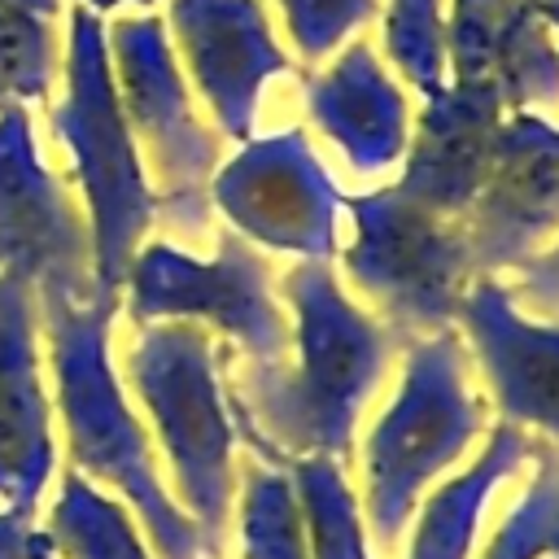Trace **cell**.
<instances>
[{
    "instance_id": "obj_1",
    "label": "cell",
    "mask_w": 559,
    "mask_h": 559,
    "mask_svg": "<svg viewBox=\"0 0 559 559\" xmlns=\"http://www.w3.org/2000/svg\"><path fill=\"white\" fill-rule=\"evenodd\" d=\"M280 301L288 310L284 362H227L236 432L280 467L297 454L349 463L358 419L402 341L341 284L332 262H293L280 275Z\"/></svg>"
},
{
    "instance_id": "obj_2",
    "label": "cell",
    "mask_w": 559,
    "mask_h": 559,
    "mask_svg": "<svg viewBox=\"0 0 559 559\" xmlns=\"http://www.w3.org/2000/svg\"><path fill=\"white\" fill-rule=\"evenodd\" d=\"M35 297L57 376V411L70 445V467L87 480H100L118 493V502H127L157 559H210L197 524L162 485L153 441L114 376L109 328L122 301H74L66 293Z\"/></svg>"
},
{
    "instance_id": "obj_3",
    "label": "cell",
    "mask_w": 559,
    "mask_h": 559,
    "mask_svg": "<svg viewBox=\"0 0 559 559\" xmlns=\"http://www.w3.org/2000/svg\"><path fill=\"white\" fill-rule=\"evenodd\" d=\"M485 393L476 384L467 345L454 328L402 345V371L389 406L371 419L358 463V507L367 537L393 550L424 493L445 480L476 441H485Z\"/></svg>"
},
{
    "instance_id": "obj_4",
    "label": "cell",
    "mask_w": 559,
    "mask_h": 559,
    "mask_svg": "<svg viewBox=\"0 0 559 559\" xmlns=\"http://www.w3.org/2000/svg\"><path fill=\"white\" fill-rule=\"evenodd\" d=\"M227 362L231 349L201 323L183 319L144 323L127 354V380L170 463L175 502L197 524L210 559H223L227 550L240 480Z\"/></svg>"
},
{
    "instance_id": "obj_5",
    "label": "cell",
    "mask_w": 559,
    "mask_h": 559,
    "mask_svg": "<svg viewBox=\"0 0 559 559\" xmlns=\"http://www.w3.org/2000/svg\"><path fill=\"white\" fill-rule=\"evenodd\" d=\"M61 83L66 87L48 122L61 148L70 153V166H74V179L87 205L96 297L122 301L127 266L140 253L148 227L157 223V197H153L144 157L135 148V135L114 92L105 22L83 0L70 9Z\"/></svg>"
},
{
    "instance_id": "obj_6",
    "label": "cell",
    "mask_w": 559,
    "mask_h": 559,
    "mask_svg": "<svg viewBox=\"0 0 559 559\" xmlns=\"http://www.w3.org/2000/svg\"><path fill=\"white\" fill-rule=\"evenodd\" d=\"M341 249L332 258L341 284L406 345L454 328L467 284L480 275L463 218L437 214L393 183L345 197Z\"/></svg>"
},
{
    "instance_id": "obj_7",
    "label": "cell",
    "mask_w": 559,
    "mask_h": 559,
    "mask_svg": "<svg viewBox=\"0 0 559 559\" xmlns=\"http://www.w3.org/2000/svg\"><path fill=\"white\" fill-rule=\"evenodd\" d=\"M214 253L197 258L170 240H148L127 266L122 301L135 328L144 323H201L231 349L240 367H275L288 354V310L280 275L262 249L231 227H218Z\"/></svg>"
},
{
    "instance_id": "obj_8",
    "label": "cell",
    "mask_w": 559,
    "mask_h": 559,
    "mask_svg": "<svg viewBox=\"0 0 559 559\" xmlns=\"http://www.w3.org/2000/svg\"><path fill=\"white\" fill-rule=\"evenodd\" d=\"M105 48L122 118L157 197V218L188 236L205 231L210 179L223 162V140L192 105V87L179 70L166 22L157 13L118 17L105 26Z\"/></svg>"
},
{
    "instance_id": "obj_9",
    "label": "cell",
    "mask_w": 559,
    "mask_h": 559,
    "mask_svg": "<svg viewBox=\"0 0 559 559\" xmlns=\"http://www.w3.org/2000/svg\"><path fill=\"white\" fill-rule=\"evenodd\" d=\"M210 210L253 249L293 262H332L345 231V192L301 127L253 135L223 157L210 179Z\"/></svg>"
},
{
    "instance_id": "obj_10",
    "label": "cell",
    "mask_w": 559,
    "mask_h": 559,
    "mask_svg": "<svg viewBox=\"0 0 559 559\" xmlns=\"http://www.w3.org/2000/svg\"><path fill=\"white\" fill-rule=\"evenodd\" d=\"M0 271L22 275L35 293L96 297L87 214L44 166L26 105L0 109Z\"/></svg>"
},
{
    "instance_id": "obj_11",
    "label": "cell",
    "mask_w": 559,
    "mask_h": 559,
    "mask_svg": "<svg viewBox=\"0 0 559 559\" xmlns=\"http://www.w3.org/2000/svg\"><path fill=\"white\" fill-rule=\"evenodd\" d=\"M454 332L498 424L559 450V323L524 314L502 275H476L459 301Z\"/></svg>"
},
{
    "instance_id": "obj_12",
    "label": "cell",
    "mask_w": 559,
    "mask_h": 559,
    "mask_svg": "<svg viewBox=\"0 0 559 559\" xmlns=\"http://www.w3.org/2000/svg\"><path fill=\"white\" fill-rule=\"evenodd\" d=\"M166 35L214 131L236 144L253 140L262 87L297 70L271 35L262 0H166Z\"/></svg>"
},
{
    "instance_id": "obj_13",
    "label": "cell",
    "mask_w": 559,
    "mask_h": 559,
    "mask_svg": "<svg viewBox=\"0 0 559 559\" xmlns=\"http://www.w3.org/2000/svg\"><path fill=\"white\" fill-rule=\"evenodd\" d=\"M480 275H507L559 231V122L511 109L493 140L480 197L463 214Z\"/></svg>"
},
{
    "instance_id": "obj_14",
    "label": "cell",
    "mask_w": 559,
    "mask_h": 559,
    "mask_svg": "<svg viewBox=\"0 0 559 559\" xmlns=\"http://www.w3.org/2000/svg\"><path fill=\"white\" fill-rule=\"evenodd\" d=\"M524 0H454L445 17V70L459 87H485L502 109L555 118L559 44Z\"/></svg>"
},
{
    "instance_id": "obj_15",
    "label": "cell",
    "mask_w": 559,
    "mask_h": 559,
    "mask_svg": "<svg viewBox=\"0 0 559 559\" xmlns=\"http://www.w3.org/2000/svg\"><path fill=\"white\" fill-rule=\"evenodd\" d=\"M57 467L52 402L39 380V297L22 275L0 271V498L35 520Z\"/></svg>"
},
{
    "instance_id": "obj_16",
    "label": "cell",
    "mask_w": 559,
    "mask_h": 559,
    "mask_svg": "<svg viewBox=\"0 0 559 559\" xmlns=\"http://www.w3.org/2000/svg\"><path fill=\"white\" fill-rule=\"evenodd\" d=\"M301 100L310 127L345 157L362 179L402 166L411 144V105L402 83L389 74L380 52L362 39L345 44L332 66L301 79Z\"/></svg>"
},
{
    "instance_id": "obj_17",
    "label": "cell",
    "mask_w": 559,
    "mask_h": 559,
    "mask_svg": "<svg viewBox=\"0 0 559 559\" xmlns=\"http://www.w3.org/2000/svg\"><path fill=\"white\" fill-rule=\"evenodd\" d=\"M502 118L507 109L493 92L445 83V92L428 96L424 114L411 122V144L393 188L437 214L463 218L485 188Z\"/></svg>"
},
{
    "instance_id": "obj_18",
    "label": "cell",
    "mask_w": 559,
    "mask_h": 559,
    "mask_svg": "<svg viewBox=\"0 0 559 559\" xmlns=\"http://www.w3.org/2000/svg\"><path fill=\"white\" fill-rule=\"evenodd\" d=\"M533 445L537 441L528 432L511 424H493L480 450L445 480H437L415 507L406 524V559H476L480 520L493 493L533 463Z\"/></svg>"
},
{
    "instance_id": "obj_19",
    "label": "cell",
    "mask_w": 559,
    "mask_h": 559,
    "mask_svg": "<svg viewBox=\"0 0 559 559\" xmlns=\"http://www.w3.org/2000/svg\"><path fill=\"white\" fill-rule=\"evenodd\" d=\"M48 542L61 559H157L127 502L96 489L83 472H61V493L48 515Z\"/></svg>"
},
{
    "instance_id": "obj_20",
    "label": "cell",
    "mask_w": 559,
    "mask_h": 559,
    "mask_svg": "<svg viewBox=\"0 0 559 559\" xmlns=\"http://www.w3.org/2000/svg\"><path fill=\"white\" fill-rule=\"evenodd\" d=\"M284 467L301 502L310 559H376L358 507V489L349 485L345 463L328 454H297Z\"/></svg>"
},
{
    "instance_id": "obj_21",
    "label": "cell",
    "mask_w": 559,
    "mask_h": 559,
    "mask_svg": "<svg viewBox=\"0 0 559 559\" xmlns=\"http://www.w3.org/2000/svg\"><path fill=\"white\" fill-rule=\"evenodd\" d=\"M236 542L240 559H310L306 520L288 467L253 459L236 480Z\"/></svg>"
},
{
    "instance_id": "obj_22",
    "label": "cell",
    "mask_w": 559,
    "mask_h": 559,
    "mask_svg": "<svg viewBox=\"0 0 559 559\" xmlns=\"http://www.w3.org/2000/svg\"><path fill=\"white\" fill-rule=\"evenodd\" d=\"M480 559H559V450L533 445L528 485L493 528Z\"/></svg>"
},
{
    "instance_id": "obj_23",
    "label": "cell",
    "mask_w": 559,
    "mask_h": 559,
    "mask_svg": "<svg viewBox=\"0 0 559 559\" xmlns=\"http://www.w3.org/2000/svg\"><path fill=\"white\" fill-rule=\"evenodd\" d=\"M57 31L52 17L0 4V109L48 100L57 83Z\"/></svg>"
},
{
    "instance_id": "obj_24",
    "label": "cell",
    "mask_w": 559,
    "mask_h": 559,
    "mask_svg": "<svg viewBox=\"0 0 559 559\" xmlns=\"http://www.w3.org/2000/svg\"><path fill=\"white\" fill-rule=\"evenodd\" d=\"M384 48L393 70L428 100L445 92V17L441 0H389L384 4Z\"/></svg>"
},
{
    "instance_id": "obj_25",
    "label": "cell",
    "mask_w": 559,
    "mask_h": 559,
    "mask_svg": "<svg viewBox=\"0 0 559 559\" xmlns=\"http://www.w3.org/2000/svg\"><path fill=\"white\" fill-rule=\"evenodd\" d=\"M288 39L306 66L332 57L362 22L376 17L380 0H280Z\"/></svg>"
},
{
    "instance_id": "obj_26",
    "label": "cell",
    "mask_w": 559,
    "mask_h": 559,
    "mask_svg": "<svg viewBox=\"0 0 559 559\" xmlns=\"http://www.w3.org/2000/svg\"><path fill=\"white\" fill-rule=\"evenodd\" d=\"M511 301L533 314V319H546V323H559V231L537 249L528 253L520 266H511L502 275Z\"/></svg>"
},
{
    "instance_id": "obj_27",
    "label": "cell",
    "mask_w": 559,
    "mask_h": 559,
    "mask_svg": "<svg viewBox=\"0 0 559 559\" xmlns=\"http://www.w3.org/2000/svg\"><path fill=\"white\" fill-rule=\"evenodd\" d=\"M44 555H52L48 533H35L31 520L4 511L0 515V559H44Z\"/></svg>"
},
{
    "instance_id": "obj_28",
    "label": "cell",
    "mask_w": 559,
    "mask_h": 559,
    "mask_svg": "<svg viewBox=\"0 0 559 559\" xmlns=\"http://www.w3.org/2000/svg\"><path fill=\"white\" fill-rule=\"evenodd\" d=\"M0 4H9V9H26V13H39V17H52V22H57V13L66 9V0H0Z\"/></svg>"
},
{
    "instance_id": "obj_29",
    "label": "cell",
    "mask_w": 559,
    "mask_h": 559,
    "mask_svg": "<svg viewBox=\"0 0 559 559\" xmlns=\"http://www.w3.org/2000/svg\"><path fill=\"white\" fill-rule=\"evenodd\" d=\"M524 4H528L550 31H559V0H524Z\"/></svg>"
},
{
    "instance_id": "obj_30",
    "label": "cell",
    "mask_w": 559,
    "mask_h": 559,
    "mask_svg": "<svg viewBox=\"0 0 559 559\" xmlns=\"http://www.w3.org/2000/svg\"><path fill=\"white\" fill-rule=\"evenodd\" d=\"M92 13H114V9H122V4H140V9H148V4H157V0H83Z\"/></svg>"
},
{
    "instance_id": "obj_31",
    "label": "cell",
    "mask_w": 559,
    "mask_h": 559,
    "mask_svg": "<svg viewBox=\"0 0 559 559\" xmlns=\"http://www.w3.org/2000/svg\"><path fill=\"white\" fill-rule=\"evenodd\" d=\"M44 559H52V555H44Z\"/></svg>"
}]
</instances>
